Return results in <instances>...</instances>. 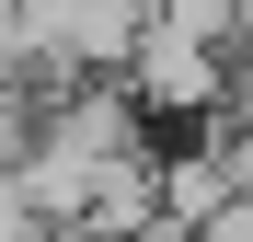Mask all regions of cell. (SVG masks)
Segmentation results:
<instances>
[{"label": "cell", "instance_id": "1", "mask_svg": "<svg viewBox=\"0 0 253 242\" xmlns=\"http://www.w3.org/2000/svg\"><path fill=\"white\" fill-rule=\"evenodd\" d=\"M196 242H253V185L230 196V208H219V219H196Z\"/></svg>", "mask_w": 253, "mask_h": 242}]
</instances>
